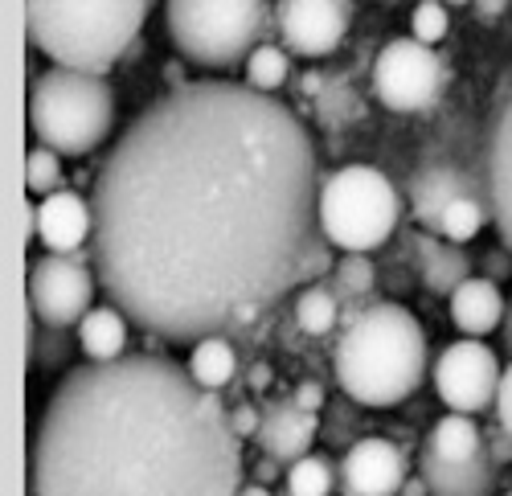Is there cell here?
Here are the masks:
<instances>
[{
    "mask_svg": "<svg viewBox=\"0 0 512 496\" xmlns=\"http://www.w3.org/2000/svg\"><path fill=\"white\" fill-rule=\"evenodd\" d=\"M91 205L107 300L173 345L246 328L328 242L304 119L222 78L156 99L107 152Z\"/></svg>",
    "mask_w": 512,
    "mask_h": 496,
    "instance_id": "6da1fadb",
    "label": "cell"
},
{
    "mask_svg": "<svg viewBox=\"0 0 512 496\" xmlns=\"http://www.w3.org/2000/svg\"><path fill=\"white\" fill-rule=\"evenodd\" d=\"M242 468L222 394L160 353L74 365L29 435V496H238Z\"/></svg>",
    "mask_w": 512,
    "mask_h": 496,
    "instance_id": "7a4b0ae2",
    "label": "cell"
},
{
    "mask_svg": "<svg viewBox=\"0 0 512 496\" xmlns=\"http://www.w3.org/2000/svg\"><path fill=\"white\" fill-rule=\"evenodd\" d=\"M336 386L361 406H398L426 378V333L402 304H369L332 353Z\"/></svg>",
    "mask_w": 512,
    "mask_h": 496,
    "instance_id": "3957f363",
    "label": "cell"
},
{
    "mask_svg": "<svg viewBox=\"0 0 512 496\" xmlns=\"http://www.w3.org/2000/svg\"><path fill=\"white\" fill-rule=\"evenodd\" d=\"M152 0H25L29 46L54 66L107 74L136 46Z\"/></svg>",
    "mask_w": 512,
    "mask_h": 496,
    "instance_id": "277c9868",
    "label": "cell"
},
{
    "mask_svg": "<svg viewBox=\"0 0 512 496\" xmlns=\"http://www.w3.org/2000/svg\"><path fill=\"white\" fill-rule=\"evenodd\" d=\"M115 128V95L103 74L54 66L29 91V132L58 156H91Z\"/></svg>",
    "mask_w": 512,
    "mask_h": 496,
    "instance_id": "5b68a950",
    "label": "cell"
},
{
    "mask_svg": "<svg viewBox=\"0 0 512 496\" xmlns=\"http://www.w3.org/2000/svg\"><path fill=\"white\" fill-rule=\"evenodd\" d=\"M168 41L201 70H226L250 58L267 25V0H168Z\"/></svg>",
    "mask_w": 512,
    "mask_h": 496,
    "instance_id": "8992f818",
    "label": "cell"
},
{
    "mask_svg": "<svg viewBox=\"0 0 512 496\" xmlns=\"http://www.w3.org/2000/svg\"><path fill=\"white\" fill-rule=\"evenodd\" d=\"M398 226V189L369 164L336 169L320 185V230L349 255L377 251Z\"/></svg>",
    "mask_w": 512,
    "mask_h": 496,
    "instance_id": "52a82bcc",
    "label": "cell"
},
{
    "mask_svg": "<svg viewBox=\"0 0 512 496\" xmlns=\"http://www.w3.org/2000/svg\"><path fill=\"white\" fill-rule=\"evenodd\" d=\"M443 91V62L418 37H394L373 62V95L398 115L426 111Z\"/></svg>",
    "mask_w": 512,
    "mask_h": 496,
    "instance_id": "ba28073f",
    "label": "cell"
},
{
    "mask_svg": "<svg viewBox=\"0 0 512 496\" xmlns=\"http://www.w3.org/2000/svg\"><path fill=\"white\" fill-rule=\"evenodd\" d=\"M99 275L82 263L78 255H41L29 263V279H25V296H29V312L41 324H58V328H74L82 316L91 312L95 300V283Z\"/></svg>",
    "mask_w": 512,
    "mask_h": 496,
    "instance_id": "9c48e42d",
    "label": "cell"
},
{
    "mask_svg": "<svg viewBox=\"0 0 512 496\" xmlns=\"http://www.w3.org/2000/svg\"><path fill=\"white\" fill-rule=\"evenodd\" d=\"M500 374L504 369H500L496 349H488L480 337H463L439 353L435 390L451 410H459V415H480V410L496 406Z\"/></svg>",
    "mask_w": 512,
    "mask_h": 496,
    "instance_id": "30bf717a",
    "label": "cell"
},
{
    "mask_svg": "<svg viewBox=\"0 0 512 496\" xmlns=\"http://www.w3.org/2000/svg\"><path fill=\"white\" fill-rule=\"evenodd\" d=\"M353 5L349 0H279L275 25L287 54L328 58L349 33Z\"/></svg>",
    "mask_w": 512,
    "mask_h": 496,
    "instance_id": "8fae6325",
    "label": "cell"
},
{
    "mask_svg": "<svg viewBox=\"0 0 512 496\" xmlns=\"http://www.w3.org/2000/svg\"><path fill=\"white\" fill-rule=\"evenodd\" d=\"M459 197H484L488 201V169L472 173L455 160H426L410 177V210H414L422 230H439L447 205Z\"/></svg>",
    "mask_w": 512,
    "mask_h": 496,
    "instance_id": "7c38bea8",
    "label": "cell"
},
{
    "mask_svg": "<svg viewBox=\"0 0 512 496\" xmlns=\"http://www.w3.org/2000/svg\"><path fill=\"white\" fill-rule=\"evenodd\" d=\"M406 480V451L377 435L357 439L340 460V492L345 496H398Z\"/></svg>",
    "mask_w": 512,
    "mask_h": 496,
    "instance_id": "4fadbf2b",
    "label": "cell"
},
{
    "mask_svg": "<svg viewBox=\"0 0 512 496\" xmlns=\"http://www.w3.org/2000/svg\"><path fill=\"white\" fill-rule=\"evenodd\" d=\"M316 431H320V419L312 415V410H304L295 398H275V402L263 406V423H259L254 443L263 447V456L291 468L295 460H304L312 451Z\"/></svg>",
    "mask_w": 512,
    "mask_h": 496,
    "instance_id": "5bb4252c",
    "label": "cell"
},
{
    "mask_svg": "<svg viewBox=\"0 0 512 496\" xmlns=\"http://www.w3.org/2000/svg\"><path fill=\"white\" fill-rule=\"evenodd\" d=\"M37 234L54 255H74L82 242L95 238V205L74 189H58L37 205Z\"/></svg>",
    "mask_w": 512,
    "mask_h": 496,
    "instance_id": "9a60e30c",
    "label": "cell"
},
{
    "mask_svg": "<svg viewBox=\"0 0 512 496\" xmlns=\"http://www.w3.org/2000/svg\"><path fill=\"white\" fill-rule=\"evenodd\" d=\"M488 201H492V222L500 230V242L512 251V99L500 107L492 132H488Z\"/></svg>",
    "mask_w": 512,
    "mask_h": 496,
    "instance_id": "2e32d148",
    "label": "cell"
},
{
    "mask_svg": "<svg viewBox=\"0 0 512 496\" xmlns=\"http://www.w3.org/2000/svg\"><path fill=\"white\" fill-rule=\"evenodd\" d=\"M418 476L426 480L431 496H496V488H500V464L492 460L488 447L467 464H443V460L422 451Z\"/></svg>",
    "mask_w": 512,
    "mask_h": 496,
    "instance_id": "e0dca14e",
    "label": "cell"
},
{
    "mask_svg": "<svg viewBox=\"0 0 512 496\" xmlns=\"http://www.w3.org/2000/svg\"><path fill=\"white\" fill-rule=\"evenodd\" d=\"M504 308L508 304L500 300V287L484 275H472L467 283H459L451 296V320L463 337H484L492 328H500Z\"/></svg>",
    "mask_w": 512,
    "mask_h": 496,
    "instance_id": "ac0fdd59",
    "label": "cell"
},
{
    "mask_svg": "<svg viewBox=\"0 0 512 496\" xmlns=\"http://www.w3.org/2000/svg\"><path fill=\"white\" fill-rule=\"evenodd\" d=\"M484 447H488V439H484L480 423L472 415H459V410L447 415V419H439L435 431L426 435V443H422L426 456H435L443 464H467L472 456H480Z\"/></svg>",
    "mask_w": 512,
    "mask_h": 496,
    "instance_id": "d6986e66",
    "label": "cell"
},
{
    "mask_svg": "<svg viewBox=\"0 0 512 496\" xmlns=\"http://www.w3.org/2000/svg\"><path fill=\"white\" fill-rule=\"evenodd\" d=\"M78 349L91 361H115L127 349V316L115 304L91 308L78 320Z\"/></svg>",
    "mask_w": 512,
    "mask_h": 496,
    "instance_id": "ffe728a7",
    "label": "cell"
},
{
    "mask_svg": "<svg viewBox=\"0 0 512 496\" xmlns=\"http://www.w3.org/2000/svg\"><path fill=\"white\" fill-rule=\"evenodd\" d=\"M472 279V259L459 251V242H435L422 259V283L435 296H455V287Z\"/></svg>",
    "mask_w": 512,
    "mask_h": 496,
    "instance_id": "44dd1931",
    "label": "cell"
},
{
    "mask_svg": "<svg viewBox=\"0 0 512 496\" xmlns=\"http://www.w3.org/2000/svg\"><path fill=\"white\" fill-rule=\"evenodd\" d=\"M234 369H238V357H234V345L226 337H205L193 345L189 353V374L205 386V390H226L234 382Z\"/></svg>",
    "mask_w": 512,
    "mask_h": 496,
    "instance_id": "7402d4cb",
    "label": "cell"
},
{
    "mask_svg": "<svg viewBox=\"0 0 512 496\" xmlns=\"http://www.w3.org/2000/svg\"><path fill=\"white\" fill-rule=\"evenodd\" d=\"M488 222H492V205H488L484 197H459V201L447 205L439 234H443L447 242H472Z\"/></svg>",
    "mask_w": 512,
    "mask_h": 496,
    "instance_id": "603a6c76",
    "label": "cell"
},
{
    "mask_svg": "<svg viewBox=\"0 0 512 496\" xmlns=\"http://www.w3.org/2000/svg\"><path fill=\"white\" fill-rule=\"evenodd\" d=\"M336 320H340V300H336L332 287H308V292L295 300V324L312 337L332 333Z\"/></svg>",
    "mask_w": 512,
    "mask_h": 496,
    "instance_id": "cb8c5ba5",
    "label": "cell"
},
{
    "mask_svg": "<svg viewBox=\"0 0 512 496\" xmlns=\"http://www.w3.org/2000/svg\"><path fill=\"white\" fill-rule=\"evenodd\" d=\"M332 484H340V472H332V464L324 456H308L295 460L283 476V488L295 496H332Z\"/></svg>",
    "mask_w": 512,
    "mask_h": 496,
    "instance_id": "d4e9b609",
    "label": "cell"
},
{
    "mask_svg": "<svg viewBox=\"0 0 512 496\" xmlns=\"http://www.w3.org/2000/svg\"><path fill=\"white\" fill-rule=\"evenodd\" d=\"M291 74V62H287V50L279 46H259L250 58H246V87L263 91V95H275Z\"/></svg>",
    "mask_w": 512,
    "mask_h": 496,
    "instance_id": "484cf974",
    "label": "cell"
},
{
    "mask_svg": "<svg viewBox=\"0 0 512 496\" xmlns=\"http://www.w3.org/2000/svg\"><path fill=\"white\" fill-rule=\"evenodd\" d=\"M373 283H377V271H373L369 255H345V259L332 267V292H336L340 304L369 296V287H373Z\"/></svg>",
    "mask_w": 512,
    "mask_h": 496,
    "instance_id": "4316f807",
    "label": "cell"
},
{
    "mask_svg": "<svg viewBox=\"0 0 512 496\" xmlns=\"http://www.w3.org/2000/svg\"><path fill=\"white\" fill-rule=\"evenodd\" d=\"M25 189H29V197H50L62 189V156L54 148L37 144L25 156Z\"/></svg>",
    "mask_w": 512,
    "mask_h": 496,
    "instance_id": "83f0119b",
    "label": "cell"
},
{
    "mask_svg": "<svg viewBox=\"0 0 512 496\" xmlns=\"http://www.w3.org/2000/svg\"><path fill=\"white\" fill-rule=\"evenodd\" d=\"M74 353V341H70V328H58V324H41L37 333V345L29 353V365H46V369H58L66 365Z\"/></svg>",
    "mask_w": 512,
    "mask_h": 496,
    "instance_id": "f1b7e54d",
    "label": "cell"
},
{
    "mask_svg": "<svg viewBox=\"0 0 512 496\" xmlns=\"http://www.w3.org/2000/svg\"><path fill=\"white\" fill-rule=\"evenodd\" d=\"M447 25H451V17H447V9L439 5V0H422V5L414 9V37L422 41V46H435V41H443Z\"/></svg>",
    "mask_w": 512,
    "mask_h": 496,
    "instance_id": "f546056e",
    "label": "cell"
},
{
    "mask_svg": "<svg viewBox=\"0 0 512 496\" xmlns=\"http://www.w3.org/2000/svg\"><path fill=\"white\" fill-rule=\"evenodd\" d=\"M480 275L484 279H492V283H500V279H508L512 275V251L500 242V246H492V251L480 259Z\"/></svg>",
    "mask_w": 512,
    "mask_h": 496,
    "instance_id": "4dcf8cb0",
    "label": "cell"
},
{
    "mask_svg": "<svg viewBox=\"0 0 512 496\" xmlns=\"http://www.w3.org/2000/svg\"><path fill=\"white\" fill-rule=\"evenodd\" d=\"M496 423L512 435V361L504 365V374H500V390H496Z\"/></svg>",
    "mask_w": 512,
    "mask_h": 496,
    "instance_id": "1f68e13d",
    "label": "cell"
},
{
    "mask_svg": "<svg viewBox=\"0 0 512 496\" xmlns=\"http://www.w3.org/2000/svg\"><path fill=\"white\" fill-rule=\"evenodd\" d=\"M230 419H234V431L246 439H254V435H259V423H263V410H254L250 402H238L234 410H230Z\"/></svg>",
    "mask_w": 512,
    "mask_h": 496,
    "instance_id": "d6a6232c",
    "label": "cell"
},
{
    "mask_svg": "<svg viewBox=\"0 0 512 496\" xmlns=\"http://www.w3.org/2000/svg\"><path fill=\"white\" fill-rule=\"evenodd\" d=\"M484 439H488V451H492V460H496L500 468H504V464H512V435H508L500 423H496Z\"/></svg>",
    "mask_w": 512,
    "mask_h": 496,
    "instance_id": "836d02e7",
    "label": "cell"
},
{
    "mask_svg": "<svg viewBox=\"0 0 512 496\" xmlns=\"http://www.w3.org/2000/svg\"><path fill=\"white\" fill-rule=\"evenodd\" d=\"M295 402H300L304 410H312V415H320V406H324V390L316 386V382H304V386H295V394H291Z\"/></svg>",
    "mask_w": 512,
    "mask_h": 496,
    "instance_id": "e575fe53",
    "label": "cell"
},
{
    "mask_svg": "<svg viewBox=\"0 0 512 496\" xmlns=\"http://www.w3.org/2000/svg\"><path fill=\"white\" fill-rule=\"evenodd\" d=\"M472 9H476L480 21H496L508 9V0H472Z\"/></svg>",
    "mask_w": 512,
    "mask_h": 496,
    "instance_id": "d590c367",
    "label": "cell"
},
{
    "mask_svg": "<svg viewBox=\"0 0 512 496\" xmlns=\"http://www.w3.org/2000/svg\"><path fill=\"white\" fill-rule=\"evenodd\" d=\"M500 341H504V353L512 357V300L504 308V320H500Z\"/></svg>",
    "mask_w": 512,
    "mask_h": 496,
    "instance_id": "8d00e7d4",
    "label": "cell"
},
{
    "mask_svg": "<svg viewBox=\"0 0 512 496\" xmlns=\"http://www.w3.org/2000/svg\"><path fill=\"white\" fill-rule=\"evenodd\" d=\"M33 238H37V201L25 205V242H33Z\"/></svg>",
    "mask_w": 512,
    "mask_h": 496,
    "instance_id": "74e56055",
    "label": "cell"
},
{
    "mask_svg": "<svg viewBox=\"0 0 512 496\" xmlns=\"http://www.w3.org/2000/svg\"><path fill=\"white\" fill-rule=\"evenodd\" d=\"M402 496H431V488H426V480H422V476H414V480H406V484H402Z\"/></svg>",
    "mask_w": 512,
    "mask_h": 496,
    "instance_id": "f35d334b",
    "label": "cell"
},
{
    "mask_svg": "<svg viewBox=\"0 0 512 496\" xmlns=\"http://www.w3.org/2000/svg\"><path fill=\"white\" fill-rule=\"evenodd\" d=\"M254 476H259V484L275 480V460H271V456H263V464H259V472H254Z\"/></svg>",
    "mask_w": 512,
    "mask_h": 496,
    "instance_id": "ab89813d",
    "label": "cell"
},
{
    "mask_svg": "<svg viewBox=\"0 0 512 496\" xmlns=\"http://www.w3.org/2000/svg\"><path fill=\"white\" fill-rule=\"evenodd\" d=\"M238 496H275L267 484H259V480H254V484H242V492Z\"/></svg>",
    "mask_w": 512,
    "mask_h": 496,
    "instance_id": "60d3db41",
    "label": "cell"
},
{
    "mask_svg": "<svg viewBox=\"0 0 512 496\" xmlns=\"http://www.w3.org/2000/svg\"><path fill=\"white\" fill-rule=\"evenodd\" d=\"M300 91H308V95H316V91H320V74H308V78L300 82Z\"/></svg>",
    "mask_w": 512,
    "mask_h": 496,
    "instance_id": "b9f144b4",
    "label": "cell"
},
{
    "mask_svg": "<svg viewBox=\"0 0 512 496\" xmlns=\"http://www.w3.org/2000/svg\"><path fill=\"white\" fill-rule=\"evenodd\" d=\"M267 378H271V374H267V365L254 369V386H267Z\"/></svg>",
    "mask_w": 512,
    "mask_h": 496,
    "instance_id": "7bdbcfd3",
    "label": "cell"
},
{
    "mask_svg": "<svg viewBox=\"0 0 512 496\" xmlns=\"http://www.w3.org/2000/svg\"><path fill=\"white\" fill-rule=\"evenodd\" d=\"M447 5H472V0H447Z\"/></svg>",
    "mask_w": 512,
    "mask_h": 496,
    "instance_id": "ee69618b",
    "label": "cell"
},
{
    "mask_svg": "<svg viewBox=\"0 0 512 496\" xmlns=\"http://www.w3.org/2000/svg\"><path fill=\"white\" fill-rule=\"evenodd\" d=\"M275 496H295V492H287V488H283V492H275Z\"/></svg>",
    "mask_w": 512,
    "mask_h": 496,
    "instance_id": "f6af8a7d",
    "label": "cell"
},
{
    "mask_svg": "<svg viewBox=\"0 0 512 496\" xmlns=\"http://www.w3.org/2000/svg\"><path fill=\"white\" fill-rule=\"evenodd\" d=\"M504 496H512V484H508V492H504Z\"/></svg>",
    "mask_w": 512,
    "mask_h": 496,
    "instance_id": "bcb514c9",
    "label": "cell"
}]
</instances>
